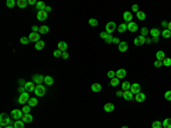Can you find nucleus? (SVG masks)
Returning a JSON list of instances; mask_svg holds the SVG:
<instances>
[{
    "instance_id": "32",
    "label": "nucleus",
    "mask_w": 171,
    "mask_h": 128,
    "mask_svg": "<svg viewBox=\"0 0 171 128\" xmlns=\"http://www.w3.org/2000/svg\"><path fill=\"white\" fill-rule=\"evenodd\" d=\"M14 127L15 128H24V121H22V120H16L14 122Z\"/></svg>"
},
{
    "instance_id": "40",
    "label": "nucleus",
    "mask_w": 171,
    "mask_h": 128,
    "mask_svg": "<svg viewBox=\"0 0 171 128\" xmlns=\"http://www.w3.org/2000/svg\"><path fill=\"white\" fill-rule=\"evenodd\" d=\"M137 38H138V41H139V46L144 45L145 42H146V38H145V37L139 36V37H137Z\"/></svg>"
},
{
    "instance_id": "2",
    "label": "nucleus",
    "mask_w": 171,
    "mask_h": 128,
    "mask_svg": "<svg viewBox=\"0 0 171 128\" xmlns=\"http://www.w3.org/2000/svg\"><path fill=\"white\" fill-rule=\"evenodd\" d=\"M0 125L1 127H6V126L10 125V119H9V117L6 116L5 113H1V116H0Z\"/></svg>"
},
{
    "instance_id": "63",
    "label": "nucleus",
    "mask_w": 171,
    "mask_h": 128,
    "mask_svg": "<svg viewBox=\"0 0 171 128\" xmlns=\"http://www.w3.org/2000/svg\"><path fill=\"white\" fill-rule=\"evenodd\" d=\"M3 128H15L14 126H10V125H8V126H6V127H3Z\"/></svg>"
},
{
    "instance_id": "33",
    "label": "nucleus",
    "mask_w": 171,
    "mask_h": 128,
    "mask_svg": "<svg viewBox=\"0 0 171 128\" xmlns=\"http://www.w3.org/2000/svg\"><path fill=\"white\" fill-rule=\"evenodd\" d=\"M111 86L112 87H116L119 85V83H120V79H118V78L115 77V78H113V79H111Z\"/></svg>"
},
{
    "instance_id": "6",
    "label": "nucleus",
    "mask_w": 171,
    "mask_h": 128,
    "mask_svg": "<svg viewBox=\"0 0 171 128\" xmlns=\"http://www.w3.org/2000/svg\"><path fill=\"white\" fill-rule=\"evenodd\" d=\"M29 40L31 42H38L40 41V33L39 32H32V33H30V36H29Z\"/></svg>"
},
{
    "instance_id": "57",
    "label": "nucleus",
    "mask_w": 171,
    "mask_h": 128,
    "mask_svg": "<svg viewBox=\"0 0 171 128\" xmlns=\"http://www.w3.org/2000/svg\"><path fill=\"white\" fill-rule=\"evenodd\" d=\"M133 44H135L136 46H139V41H138V38H136L135 40H133Z\"/></svg>"
},
{
    "instance_id": "43",
    "label": "nucleus",
    "mask_w": 171,
    "mask_h": 128,
    "mask_svg": "<svg viewBox=\"0 0 171 128\" xmlns=\"http://www.w3.org/2000/svg\"><path fill=\"white\" fill-rule=\"evenodd\" d=\"M140 32H142V36L143 37H146L150 33V31H148L147 27H142V30H140Z\"/></svg>"
},
{
    "instance_id": "14",
    "label": "nucleus",
    "mask_w": 171,
    "mask_h": 128,
    "mask_svg": "<svg viewBox=\"0 0 171 128\" xmlns=\"http://www.w3.org/2000/svg\"><path fill=\"white\" fill-rule=\"evenodd\" d=\"M33 120V117L30 114V113H24L23 117H22V121L26 122V124H29V122H32Z\"/></svg>"
},
{
    "instance_id": "7",
    "label": "nucleus",
    "mask_w": 171,
    "mask_h": 128,
    "mask_svg": "<svg viewBox=\"0 0 171 128\" xmlns=\"http://www.w3.org/2000/svg\"><path fill=\"white\" fill-rule=\"evenodd\" d=\"M48 17V13L46 10H38L37 13V18L39 21H46Z\"/></svg>"
},
{
    "instance_id": "36",
    "label": "nucleus",
    "mask_w": 171,
    "mask_h": 128,
    "mask_svg": "<svg viewBox=\"0 0 171 128\" xmlns=\"http://www.w3.org/2000/svg\"><path fill=\"white\" fill-rule=\"evenodd\" d=\"M130 87H131V83L130 82H128V81L122 82V89L123 90H130Z\"/></svg>"
},
{
    "instance_id": "19",
    "label": "nucleus",
    "mask_w": 171,
    "mask_h": 128,
    "mask_svg": "<svg viewBox=\"0 0 171 128\" xmlns=\"http://www.w3.org/2000/svg\"><path fill=\"white\" fill-rule=\"evenodd\" d=\"M164 60H165V53L163 51H159L156 53V61H161V62H163Z\"/></svg>"
},
{
    "instance_id": "51",
    "label": "nucleus",
    "mask_w": 171,
    "mask_h": 128,
    "mask_svg": "<svg viewBox=\"0 0 171 128\" xmlns=\"http://www.w3.org/2000/svg\"><path fill=\"white\" fill-rule=\"evenodd\" d=\"M113 44H116V45H119V44H120V42H121V41H120V39H119L118 38V37H114V38H113Z\"/></svg>"
},
{
    "instance_id": "21",
    "label": "nucleus",
    "mask_w": 171,
    "mask_h": 128,
    "mask_svg": "<svg viewBox=\"0 0 171 128\" xmlns=\"http://www.w3.org/2000/svg\"><path fill=\"white\" fill-rule=\"evenodd\" d=\"M16 5H17L20 8L24 9L25 7L27 6V5H29V2H27L26 0H17V1H16Z\"/></svg>"
},
{
    "instance_id": "53",
    "label": "nucleus",
    "mask_w": 171,
    "mask_h": 128,
    "mask_svg": "<svg viewBox=\"0 0 171 128\" xmlns=\"http://www.w3.org/2000/svg\"><path fill=\"white\" fill-rule=\"evenodd\" d=\"M32 32H39V26L33 25V26H32Z\"/></svg>"
},
{
    "instance_id": "47",
    "label": "nucleus",
    "mask_w": 171,
    "mask_h": 128,
    "mask_svg": "<svg viewBox=\"0 0 171 128\" xmlns=\"http://www.w3.org/2000/svg\"><path fill=\"white\" fill-rule=\"evenodd\" d=\"M53 55H54L55 57H62V51L57 49V51H55L53 53Z\"/></svg>"
},
{
    "instance_id": "60",
    "label": "nucleus",
    "mask_w": 171,
    "mask_h": 128,
    "mask_svg": "<svg viewBox=\"0 0 171 128\" xmlns=\"http://www.w3.org/2000/svg\"><path fill=\"white\" fill-rule=\"evenodd\" d=\"M167 29H168L169 31H171V22H169L168 23V27H167Z\"/></svg>"
},
{
    "instance_id": "10",
    "label": "nucleus",
    "mask_w": 171,
    "mask_h": 128,
    "mask_svg": "<svg viewBox=\"0 0 171 128\" xmlns=\"http://www.w3.org/2000/svg\"><path fill=\"white\" fill-rule=\"evenodd\" d=\"M130 92L132 93V94H138V93L140 92V85L137 83V82L132 83L131 87H130Z\"/></svg>"
},
{
    "instance_id": "9",
    "label": "nucleus",
    "mask_w": 171,
    "mask_h": 128,
    "mask_svg": "<svg viewBox=\"0 0 171 128\" xmlns=\"http://www.w3.org/2000/svg\"><path fill=\"white\" fill-rule=\"evenodd\" d=\"M122 97L126 100V101H132L133 100V94L130 90H123V95Z\"/></svg>"
},
{
    "instance_id": "64",
    "label": "nucleus",
    "mask_w": 171,
    "mask_h": 128,
    "mask_svg": "<svg viewBox=\"0 0 171 128\" xmlns=\"http://www.w3.org/2000/svg\"><path fill=\"white\" fill-rule=\"evenodd\" d=\"M122 128H129V127H127V126H123V127H122Z\"/></svg>"
},
{
    "instance_id": "55",
    "label": "nucleus",
    "mask_w": 171,
    "mask_h": 128,
    "mask_svg": "<svg viewBox=\"0 0 171 128\" xmlns=\"http://www.w3.org/2000/svg\"><path fill=\"white\" fill-rule=\"evenodd\" d=\"M122 95H123V90L122 92H116V96L118 97H122Z\"/></svg>"
},
{
    "instance_id": "48",
    "label": "nucleus",
    "mask_w": 171,
    "mask_h": 128,
    "mask_svg": "<svg viewBox=\"0 0 171 128\" xmlns=\"http://www.w3.org/2000/svg\"><path fill=\"white\" fill-rule=\"evenodd\" d=\"M62 58L63 60H67L68 58V53L67 51H63L62 53Z\"/></svg>"
},
{
    "instance_id": "26",
    "label": "nucleus",
    "mask_w": 171,
    "mask_h": 128,
    "mask_svg": "<svg viewBox=\"0 0 171 128\" xmlns=\"http://www.w3.org/2000/svg\"><path fill=\"white\" fill-rule=\"evenodd\" d=\"M44 83L48 85V86H51V85L54 83L53 77H50V76H46V77H44Z\"/></svg>"
},
{
    "instance_id": "59",
    "label": "nucleus",
    "mask_w": 171,
    "mask_h": 128,
    "mask_svg": "<svg viewBox=\"0 0 171 128\" xmlns=\"http://www.w3.org/2000/svg\"><path fill=\"white\" fill-rule=\"evenodd\" d=\"M152 40H153L154 42H157L159 41V37H154V38H152Z\"/></svg>"
},
{
    "instance_id": "18",
    "label": "nucleus",
    "mask_w": 171,
    "mask_h": 128,
    "mask_svg": "<svg viewBox=\"0 0 171 128\" xmlns=\"http://www.w3.org/2000/svg\"><path fill=\"white\" fill-rule=\"evenodd\" d=\"M25 89H26V92H34V89H36L34 82H33V81H31V82H26L25 83Z\"/></svg>"
},
{
    "instance_id": "16",
    "label": "nucleus",
    "mask_w": 171,
    "mask_h": 128,
    "mask_svg": "<svg viewBox=\"0 0 171 128\" xmlns=\"http://www.w3.org/2000/svg\"><path fill=\"white\" fill-rule=\"evenodd\" d=\"M123 20L126 22H128V23L132 22V14L130 12H124L123 13Z\"/></svg>"
},
{
    "instance_id": "49",
    "label": "nucleus",
    "mask_w": 171,
    "mask_h": 128,
    "mask_svg": "<svg viewBox=\"0 0 171 128\" xmlns=\"http://www.w3.org/2000/svg\"><path fill=\"white\" fill-rule=\"evenodd\" d=\"M162 65H163V63L161 61H156V62L154 63V66L155 68H160V66H162Z\"/></svg>"
},
{
    "instance_id": "17",
    "label": "nucleus",
    "mask_w": 171,
    "mask_h": 128,
    "mask_svg": "<svg viewBox=\"0 0 171 128\" xmlns=\"http://www.w3.org/2000/svg\"><path fill=\"white\" fill-rule=\"evenodd\" d=\"M57 47H58V51H61L63 53V51H66V49H67V44L65 41H59Z\"/></svg>"
},
{
    "instance_id": "44",
    "label": "nucleus",
    "mask_w": 171,
    "mask_h": 128,
    "mask_svg": "<svg viewBox=\"0 0 171 128\" xmlns=\"http://www.w3.org/2000/svg\"><path fill=\"white\" fill-rule=\"evenodd\" d=\"M22 111H23V113H30V111H31V106H30V105H24L23 109H22Z\"/></svg>"
},
{
    "instance_id": "56",
    "label": "nucleus",
    "mask_w": 171,
    "mask_h": 128,
    "mask_svg": "<svg viewBox=\"0 0 171 128\" xmlns=\"http://www.w3.org/2000/svg\"><path fill=\"white\" fill-rule=\"evenodd\" d=\"M162 26H163V27H165V29H167V27H168V22L163 21V22H162Z\"/></svg>"
},
{
    "instance_id": "23",
    "label": "nucleus",
    "mask_w": 171,
    "mask_h": 128,
    "mask_svg": "<svg viewBox=\"0 0 171 128\" xmlns=\"http://www.w3.org/2000/svg\"><path fill=\"white\" fill-rule=\"evenodd\" d=\"M150 36L154 38V37H160V34H161V31H160L157 27H153V29L150 31Z\"/></svg>"
},
{
    "instance_id": "45",
    "label": "nucleus",
    "mask_w": 171,
    "mask_h": 128,
    "mask_svg": "<svg viewBox=\"0 0 171 128\" xmlns=\"http://www.w3.org/2000/svg\"><path fill=\"white\" fill-rule=\"evenodd\" d=\"M113 38H114V37H113L112 34H108V36L106 37V39H105V42H106V44H112Z\"/></svg>"
},
{
    "instance_id": "29",
    "label": "nucleus",
    "mask_w": 171,
    "mask_h": 128,
    "mask_svg": "<svg viewBox=\"0 0 171 128\" xmlns=\"http://www.w3.org/2000/svg\"><path fill=\"white\" fill-rule=\"evenodd\" d=\"M162 124H163V128H171V119L170 118L164 119Z\"/></svg>"
},
{
    "instance_id": "28",
    "label": "nucleus",
    "mask_w": 171,
    "mask_h": 128,
    "mask_svg": "<svg viewBox=\"0 0 171 128\" xmlns=\"http://www.w3.org/2000/svg\"><path fill=\"white\" fill-rule=\"evenodd\" d=\"M127 29H128V25L126 23H122V24H120V25L118 26V31L120 33H123L124 31L127 30Z\"/></svg>"
},
{
    "instance_id": "62",
    "label": "nucleus",
    "mask_w": 171,
    "mask_h": 128,
    "mask_svg": "<svg viewBox=\"0 0 171 128\" xmlns=\"http://www.w3.org/2000/svg\"><path fill=\"white\" fill-rule=\"evenodd\" d=\"M146 42H147V44H150V42H152V39L147 38V39H146Z\"/></svg>"
},
{
    "instance_id": "50",
    "label": "nucleus",
    "mask_w": 171,
    "mask_h": 128,
    "mask_svg": "<svg viewBox=\"0 0 171 128\" xmlns=\"http://www.w3.org/2000/svg\"><path fill=\"white\" fill-rule=\"evenodd\" d=\"M107 36H108V34H107V32H106V31H105V32H102V33H100V34H99V37H100V38H102V39H104V40L106 39V37H107Z\"/></svg>"
},
{
    "instance_id": "1",
    "label": "nucleus",
    "mask_w": 171,
    "mask_h": 128,
    "mask_svg": "<svg viewBox=\"0 0 171 128\" xmlns=\"http://www.w3.org/2000/svg\"><path fill=\"white\" fill-rule=\"evenodd\" d=\"M29 100H30L29 93H27V92H24V93H22L21 95H20V97L17 98V102L20 103V104H24V105H25V103H26V102H29Z\"/></svg>"
},
{
    "instance_id": "3",
    "label": "nucleus",
    "mask_w": 171,
    "mask_h": 128,
    "mask_svg": "<svg viewBox=\"0 0 171 128\" xmlns=\"http://www.w3.org/2000/svg\"><path fill=\"white\" fill-rule=\"evenodd\" d=\"M44 93H46L44 86H42V85H37L36 89H34V94H36L37 96H39V97H41V96L44 95Z\"/></svg>"
},
{
    "instance_id": "30",
    "label": "nucleus",
    "mask_w": 171,
    "mask_h": 128,
    "mask_svg": "<svg viewBox=\"0 0 171 128\" xmlns=\"http://www.w3.org/2000/svg\"><path fill=\"white\" fill-rule=\"evenodd\" d=\"M38 104V100L37 98H30L29 100V102H27V105H30V106L32 107V106H36V105Z\"/></svg>"
},
{
    "instance_id": "31",
    "label": "nucleus",
    "mask_w": 171,
    "mask_h": 128,
    "mask_svg": "<svg viewBox=\"0 0 171 128\" xmlns=\"http://www.w3.org/2000/svg\"><path fill=\"white\" fill-rule=\"evenodd\" d=\"M162 127H163V124L161 121H159V120H155L152 124V128H162Z\"/></svg>"
},
{
    "instance_id": "37",
    "label": "nucleus",
    "mask_w": 171,
    "mask_h": 128,
    "mask_svg": "<svg viewBox=\"0 0 171 128\" xmlns=\"http://www.w3.org/2000/svg\"><path fill=\"white\" fill-rule=\"evenodd\" d=\"M6 5H7V7H9V8H14L15 5H16V1H15V0H7Z\"/></svg>"
},
{
    "instance_id": "34",
    "label": "nucleus",
    "mask_w": 171,
    "mask_h": 128,
    "mask_svg": "<svg viewBox=\"0 0 171 128\" xmlns=\"http://www.w3.org/2000/svg\"><path fill=\"white\" fill-rule=\"evenodd\" d=\"M137 18L140 20V21H144L145 18H146V14H145L144 12H140V10H139V12L137 13Z\"/></svg>"
},
{
    "instance_id": "15",
    "label": "nucleus",
    "mask_w": 171,
    "mask_h": 128,
    "mask_svg": "<svg viewBox=\"0 0 171 128\" xmlns=\"http://www.w3.org/2000/svg\"><path fill=\"white\" fill-rule=\"evenodd\" d=\"M114 109H115V105L113 103H106L104 105V111L105 112H112V111H114Z\"/></svg>"
},
{
    "instance_id": "61",
    "label": "nucleus",
    "mask_w": 171,
    "mask_h": 128,
    "mask_svg": "<svg viewBox=\"0 0 171 128\" xmlns=\"http://www.w3.org/2000/svg\"><path fill=\"white\" fill-rule=\"evenodd\" d=\"M24 90H26V89H25V87H24V88H23V87H21V88H20V92H21V94H22V93H24Z\"/></svg>"
},
{
    "instance_id": "52",
    "label": "nucleus",
    "mask_w": 171,
    "mask_h": 128,
    "mask_svg": "<svg viewBox=\"0 0 171 128\" xmlns=\"http://www.w3.org/2000/svg\"><path fill=\"white\" fill-rule=\"evenodd\" d=\"M138 5H132V7H131V9H132V12H136V13H138L139 10H138Z\"/></svg>"
},
{
    "instance_id": "20",
    "label": "nucleus",
    "mask_w": 171,
    "mask_h": 128,
    "mask_svg": "<svg viewBox=\"0 0 171 128\" xmlns=\"http://www.w3.org/2000/svg\"><path fill=\"white\" fill-rule=\"evenodd\" d=\"M127 49H128V44L126 41H121L119 44V51H121V53H124Z\"/></svg>"
},
{
    "instance_id": "39",
    "label": "nucleus",
    "mask_w": 171,
    "mask_h": 128,
    "mask_svg": "<svg viewBox=\"0 0 171 128\" xmlns=\"http://www.w3.org/2000/svg\"><path fill=\"white\" fill-rule=\"evenodd\" d=\"M163 65L164 66H170L171 65V58L170 57H165V60L163 61Z\"/></svg>"
},
{
    "instance_id": "58",
    "label": "nucleus",
    "mask_w": 171,
    "mask_h": 128,
    "mask_svg": "<svg viewBox=\"0 0 171 128\" xmlns=\"http://www.w3.org/2000/svg\"><path fill=\"white\" fill-rule=\"evenodd\" d=\"M44 10H46V12H47V13H49V12H51V7H49V6H47V7H46V9H44Z\"/></svg>"
},
{
    "instance_id": "27",
    "label": "nucleus",
    "mask_w": 171,
    "mask_h": 128,
    "mask_svg": "<svg viewBox=\"0 0 171 128\" xmlns=\"http://www.w3.org/2000/svg\"><path fill=\"white\" fill-rule=\"evenodd\" d=\"M43 47H44V42L42 41V40L38 41L36 45H34V48H36L37 51H41V49H43Z\"/></svg>"
},
{
    "instance_id": "46",
    "label": "nucleus",
    "mask_w": 171,
    "mask_h": 128,
    "mask_svg": "<svg viewBox=\"0 0 171 128\" xmlns=\"http://www.w3.org/2000/svg\"><path fill=\"white\" fill-rule=\"evenodd\" d=\"M164 97H165V100H167V101H171V90H168V92H165Z\"/></svg>"
},
{
    "instance_id": "41",
    "label": "nucleus",
    "mask_w": 171,
    "mask_h": 128,
    "mask_svg": "<svg viewBox=\"0 0 171 128\" xmlns=\"http://www.w3.org/2000/svg\"><path fill=\"white\" fill-rule=\"evenodd\" d=\"M20 41H21L22 45H26V44L30 42V40H29V38H26V37H22V38L20 39Z\"/></svg>"
},
{
    "instance_id": "38",
    "label": "nucleus",
    "mask_w": 171,
    "mask_h": 128,
    "mask_svg": "<svg viewBox=\"0 0 171 128\" xmlns=\"http://www.w3.org/2000/svg\"><path fill=\"white\" fill-rule=\"evenodd\" d=\"M89 25H91V26H97L98 21L96 18H90V20H89Z\"/></svg>"
},
{
    "instance_id": "5",
    "label": "nucleus",
    "mask_w": 171,
    "mask_h": 128,
    "mask_svg": "<svg viewBox=\"0 0 171 128\" xmlns=\"http://www.w3.org/2000/svg\"><path fill=\"white\" fill-rule=\"evenodd\" d=\"M106 32L107 34H112L113 32H114L115 30H116V24L114 23V22H108V23L106 24Z\"/></svg>"
},
{
    "instance_id": "8",
    "label": "nucleus",
    "mask_w": 171,
    "mask_h": 128,
    "mask_svg": "<svg viewBox=\"0 0 171 128\" xmlns=\"http://www.w3.org/2000/svg\"><path fill=\"white\" fill-rule=\"evenodd\" d=\"M32 81L37 85H42V82L44 81V77L41 75H34L32 77Z\"/></svg>"
},
{
    "instance_id": "13",
    "label": "nucleus",
    "mask_w": 171,
    "mask_h": 128,
    "mask_svg": "<svg viewBox=\"0 0 171 128\" xmlns=\"http://www.w3.org/2000/svg\"><path fill=\"white\" fill-rule=\"evenodd\" d=\"M127 25H128V30H129L130 32H136V31L138 30V25H137L135 22H130V23H128Z\"/></svg>"
},
{
    "instance_id": "12",
    "label": "nucleus",
    "mask_w": 171,
    "mask_h": 128,
    "mask_svg": "<svg viewBox=\"0 0 171 128\" xmlns=\"http://www.w3.org/2000/svg\"><path fill=\"white\" fill-rule=\"evenodd\" d=\"M126 76H127V71L124 69H119L116 71V78L118 79H123V78H126Z\"/></svg>"
},
{
    "instance_id": "22",
    "label": "nucleus",
    "mask_w": 171,
    "mask_h": 128,
    "mask_svg": "<svg viewBox=\"0 0 171 128\" xmlns=\"http://www.w3.org/2000/svg\"><path fill=\"white\" fill-rule=\"evenodd\" d=\"M91 90H92V92H95V93L100 92V90H102V85H99L98 82L92 83V85H91Z\"/></svg>"
},
{
    "instance_id": "24",
    "label": "nucleus",
    "mask_w": 171,
    "mask_h": 128,
    "mask_svg": "<svg viewBox=\"0 0 171 128\" xmlns=\"http://www.w3.org/2000/svg\"><path fill=\"white\" fill-rule=\"evenodd\" d=\"M49 32V27L47 25H42V26H39V33L40 34H46V33Z\"/></svg>"
},
{
    "instance_id": "11",
    "label": "nucleus",
    "mask_w": 171,
    "mask_h": 128,
    "mask_svg": "<svg viewBox=\"0 0 171 128\" xmlns=\"http://www.w3.org/2000/svg\"><path fill=\"white\" fill-rule=\"evenodd\" d=\"M145 98H146V95H145L144 93H142V92H139L138 94H136V95H135V101H137L138 103H142V102H144Z\"/></svg>"
},
{
    "instance_id": "4",
    "label": "nucleus",
    "mask_w": 171,
    "mask_h": 128,
    "mask_svg": "<svg viewBox=\"0 0 171 128\" xmlns=\"http://www.w3.org/2000/svg\"><path fill=\"white\" fill-rule=\"evenodd\" d=\"M23 111L22 110H13L12 112H10V116H12V118L13 119H16V120H18V119H22V117H23Z\"/></svg>"
},
{
    "instance_id": "54",
    "label": "nucleus",
    "mask_w": 171,
    "mask_h": 128,
    "mask_svg": "<svg viewBox=\"0 0 171 128\" xmlns=\"http://www.w3.org/2000/svg\"><path fill=\"white\" fill-rule=\"evenodd\" d=\"M27 2H29V5H37L38 1H36V0H29Z\"/></svg>"
},
{
    "instance_id": "25",
    "label": "nucleus",
    "mask_w": 171,
    "mask_h": 128,
    "mask_svg": "<svg viewBox=\"0 0 171 128\" xmlns=\"http://www.w3.org/2000/svg\"><path fill=\"white\" fill-rule=\"evenodd\" d=\"M36 7H37V9H39V10H44L47 6H46V3H44L43 1H38Z\"/></svg>"
},
{
    "instance_id": "42",
    "label": "nucleus",
    "mask_w": 171,
    "mask_h": 128,
    "mask_svg": "<svg viewBox=\"0 0 171 128\" xmlns=\"http://www.w3.org/2000/svg\"><path fill=\"white\" fill-rule=\"evenodd\" d=\"M107 77H108L109 79H113V78L116 77V72H114V71H112V70H111V71L107 72Z\"/></svg>"
},
{
    "instance_id": "35",
    "label": "nucleus",
    "mask_w": 171,
    "mask_h": 128,
    "mask_svg": "<svg viewBox=\"0 0 171 128\" xmlns=\"http://www.w3.org/2000/svg\"><path fill=\"white\" fill-rule=\"evenodd\" d=\"M162 37H163V38H170V37H171V31H169L168 29L162 30Z\"/></svg>"
}]
</instances>
